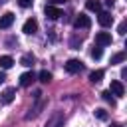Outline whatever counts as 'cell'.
<instances>
[{
	"label": "cell",
	"instance_id": "obj_1",
	"mask_svg": "<svg viewBox=\"0 0 127 127\" xmlns=\"http://www.w3.org/2000/svg\"><path fill=\"white\" fill-rule=\"evenodd\" d=\"M64 113L62 111H54L50 117H48V123H46V127H64Z\"/></svg>",
	"mask_w": 127,
	"mask_h": 127
},
{
	"label": "cell",
	"instance_id": "obj_2",
	"mask_svg": "<svg viewBox=\"0 0 127 127\" xmlns=\"http://www.w3.org/2000/svg\"><path fill=\"white\" fill-rule=\"evenodd\" d=\"M46 107V99H42V97H38L36 99V105L30 109V113H26V119H36L40 113H42V109Z\"/></svg>",
	"mask_w": 127,
	"mask_h": 127
},
{
	"label": "cell",
	"instance_id": "obj_3",
	"mask_svg": "<svg viewBox=\"0 0 127 127\" xmlns=\"http://www.w3.org/2000/svg\"><path fill=\"white\" fill-rule=\"evenodd\" d=\"M64 67H65L67 73H79V71L83 69V64H81L79 60H67Z\"/></svg>",
	"mask_w": 127,
	"mask_h": 127
},
{
	"label": "cell",
	"instance_id": "obj_4",
	"mask_svg": "<svg viewBox=\"0 0 127 127\" xmlns=\"http://www.w3.org/2000/svg\"><path fill=\"white\" fill-rule=\"evenodd\" d=\"M109 91H111V95H117V97H123V95H125V87H123V83H121L119 79H113V81H111Z\"/></svg>",
	"mask_w": 127,
	"mask_h": 127
},
{
	"label": "cell",
	"instance_id": "obj_5",
	"mask_svg": "<svg viewBox=\"0 0 127 127\" xmlns=\"http://www.w3.org/2000/svg\"><path fill=\"white\" fill-rule=\"evenodd\" d=\"M44 12H46V16H48L50 20H58V18L62 16V10H60L58 6H54V4H48V6L44 8Z\"/></svg>",
	"mask_w": 127,
	"mask_h": 127
},
{
	"label": "cell",
	"instance_id": "obj_6",
	"mask_svg": "<svg viewBox=\"0 0 127 127\" xmlns=\"http://www.w3.org/2000/svg\"><path fill=\"white\" fill-rule=\"evenodd\" d=\"M73 26L79 30V28H89L91 26V20H89V16H85V14H77V18L73 20Z\"/></svg>",
	"mask_w": 127,
	"mask_h": 127
},
{
	"label": "cell",
	"instance_id": "obj_7",
	"mask_svg": "<svg viewBox=\"0 0 127 127\" xmlns=\"http://www.w3.org/2000/svg\"><path fill=\"white\" fill-rule=\"evenodd\" d=\"M22 32H24V34H36V32H38V22H36L34 18H28V20L24 22V26H22Z\"/></svg>",
	"mask_w": 127,
	"mask_h": 127
},
{
	"label": "cell",
	"instance_id": "obj_8",
	"mask_svg": "<svg viewBox=\"0 0 127 127\" xmlns=\"http://www.w3.org/2000/svg\"><path fill=\"white\" fill-rule=\"evenodd\" d=\"M111 44V34H107V32H99V34H95V46H109Z\"/></svg>",
	"mask_w": 127,
	"mask_h": 127
},
{
	"label": "cell",
	"instance_id": "obj_9",
	"mask_svg": "<svg viewBox=\"0 0 127 127\" xmlns=\"http://www.w3.org/2000/svg\"><path fill=\"white\" fill-rule=\"evenodd\" d=\"M14 97H16V89H14V87H8V89L2 91V97H0V99H2L4 105H10V103L14 101Z\"/></svg>",
	"mask_w": 127,
	"mask_h": 127
},
{
	"label": "cell",
	"instance_id": "obj_10",
	"mask_svg": "<svg viewBox=\"0 0 127 127\" xmlns=\"http://www.w3.org/2000/svg\"><path fill=\"white\" fill-rule=\"evenodd\" d=\"M12 24H14V14H12V12H6V14H2V16H0V30L10 28Z\"/></svg>",
	"mask_w": 127,
	"mask_h": 127
},
{
	"label": "cell",
	"instance_id": "obj_11",
	"mask_svg": "<svg viewBox=\"0 0 127 127\" xmlns=\"http://www.w3.org/2000/svg\"><path fill=\"white\" fill-rule=\"evenodd\" d=\"M99 16H97V22L103 26V28H107V26H111L113 24V16L109 14V12H97Z\"/></svg>",
	"mask_w": 127,
	"mask_h": 127
},
{
	"label": "cell",
	"instance_id": "obj_12",
	"mask_svg": "<svg viewBox=\"0 0 127 127\" xmlns=\"http://www.w3.org/2000/svg\"><path fill=\"white\" fill-rule=\"evenodd\" d=\"M36 79V75H34V71H26V73H22L20 75V85L22 87H28V85H32V81Z\"/></svg>",
	"mask_w": 127,
	"mask_h": 127
},
{
	"label": "cell",
	"instance_id": "obj_13",
	"mask_svg": "<svg viewBox=\"0 0 127 127\" xmlns=\"http://www.w3.org/2000/svg\"><path fill=\"white\" fill-rule=\"evenodd\" d=\"M103 75H105L103 69H93V71L89 73V81H91V83H99V81L103 79Z\"/></svg>",
	"mask_w": 127,
	"mask_h": 127
},
{
	"label": "cell",
	"instance_id": "obj_14",
	"mask_svg": "<svg viewBox=\"0 0 127 127\" xmlns=\"http://www.w3.org/2000/svg\"><path fill=\"white\" fill-rule=\"evenodd\" d=\"M85 8L89 12H101V2L99 0H87L85 2Z\"/></svg>",
	"mask_w": 127,
	"mask_h": 127
},
{
	"label": "cell",
	"instance_id": "obj_15",
	"mask_svg": "<svg viewBox=\"0 0 127 127\" xmlns=\"http://www.w3.org/2000/svg\"><path fill=\"white\" fill-rule=\"evenodd\" d=\"M12 65H14V60L10 56H0V67L2 69H10Z\"/></svg>",
	"mask_w": 127,
	"mask_h": 127
},
{
	"label": "cell",
	"instance_id": "obj_16",
	"mask_svg": "<svg viewBox=\"0 0 127 127\" xmlns=\"http://www.w3.org/2000/svg\"><path fill=\"white\" fill-rule=\"evenodd\" d=\"M34 62H36L34 54H24V56H22V60H20V64H22V65H26V67L34 65Z\"/></svg>",
	"mask_w": 127,
	"mask_h": 127
},
{
	"label": "cell",
	"instance_id": "obj_17",
	"mask_svg": "<svg viewBox=\"0 0 127 127\" xmlns=\"http://www.w3.org/2000/svg\"><path fill=\"white\" fill-rule=\"evenodd\" d=\"M38 79H40L42 83H50V81H52V73H50L48 69H42V71L38 73Z\"/></svg>",
	"mask_w": 127,
	"mask_h": 127
},
{
	"label": "cell",
	"instance_id": "obj_18",
	"mask_svg": "<svg viewBox=\"0 0 127 127\" xmlns=\"http://www.w3.org/2000/svg\"><path fill=\"white\" fill-rule=\"evenodd\" d=\"M101 56H103V48H101V46H93V48H91V58H93V60H99Z\"/></svg>",
	"mask_w": 127,
	"mask_h": 127
},
{
	"label": "cell",
	"instance_id": "obj_19",
	"mask_svg": "<svg viewBox=\"0 0 127 127\" xmlns=\"http://www.w3.org/2000/svg\"><path fill=\"white\" fill-rule=\"evenodd\" d=\"M121 62H125V52H117L111 56V64H121Z\"/></svg>",
	"mask_w": 127,
	"mask_h": 127
},
{
	"label": "cell",
	"instance_id": "obj_20",
	"mask_svg": "<svg viewBox=\"0 0 127 127\" xmlns=\"http://www.w3.org/2000/svg\"><path fill=\"white\" fill-rule=\"evenodd\" d=\"M101 97H103V99H105L111 107H115V97L111 95V91H109V89H107V91H103V93H101Z\"/></svg>",
	"mask_w": 127,
	"mask_h": 127
},
{
	"label": "cell",
	"instance_id": "obj_21",
	"mask_svg": "<svg viewBox=\"0 0 127 127\" xmlns=\"http://www.w3.org/2000/svg\"><path fill=\"white\" fill-rule=\"evenodd\" d=\"M93 113H95V117H97V119H101V121H105V119H107V113H105V109H95Z\"/></svg>",
	"mask_w": 127,
	"mask_h": 127
},
{
	"label": "cell",
	"instance_id": "obj_22",
	"mask_svg": "<svg viewBox=\"0 0 127 127\" xmlns=\"http://www.w3.org/2000/svg\"><path fill=\"white\" fill-rule=\"evenodd\" d=\"M18 4H20L22 8H30V6H32V0H18Z\"/></svg>",
	"mask_w": 127,
	"mask_h": 127
},
{
	"label": "cell",
	"instance_id": "obj_23",
	"mask_svg": "<svg viewBox=\"0 0 127 127\" xmlns=\"http://www.w3.org/2000/svg\"><path fill=\"white\" fill-rule=\"evenodd\" d=\"M125 30H127V24H125V22H121V24H119V28H117V32L123 36V34H125Z\"/></svg>",
	"mask_w": 127,
	"mask_h": 127
},
{
	"label": "cell",
	"instance_id": "obj_24",
	"mask_svg": "<svg viewBox=\"0 0 127 127\" xmlns=\"http://www.w3.org/2000/svg\"><path fill=\"white\" fill-rule=\"evenodd\" d=\"M65 0H50V4H54V6H60V4H64Z\"/></svg>",
	"mask_w": 127,
	"mask_h": 127
},
{
	"label": "cell",
	"instance_id": "obj_25",
	"mask_svg": "<svg viewBox=\"0 0 127 127\" xmlns=\"http://www.w3.org/2000/svg\"><path fill=\"white\" fill-rule=\"evenodd\" d=\"M105 4H107L109 8H113V4H115V0H105Z\"/></svg>",
	"mask_w": 127,
	"mask_h": 127
},
{
	"label": "cell",
	"instance_id": "obj_26",
	"mask_svg": "<svg viewBox=\"0 0 127 127\" xmlns=\"http://www.w3.org/2000/svg\"><path fill=\"white\" fill-rule=\"evenodd\" d=\"M4 79H6V75H4V71H0V83H2Z\"/></svg>",
	"mask_w": 127,
	"mask_h": 127
},
{
	"label": "cell",
	"instance_id": "obj_27",
	"mask_svg": "<svg viewBox=\"0 0 127 127\" xmlns=\"http://www.w3.org/2000/svg\"><path fill=\"white\" fill-rule=\"evenodd\" d=\"M111 127H121V125L119 123H111Z\"/></svg>",
	"mask_w": 127,
	"mask_h": 127
},
{
	"label": "cell",
	"instance_id": "obj_28",
	"mask_svg": "<svg viewBox=\"0 0 127 127\" xmlns=\"http://www.w3.org/2000/svg\"><path fill=\"white\" fill-rule=\"evenodd\" d=\"M0 4H2V0H0Z\"/></svg>",
	"mask_w": 127,
	"mask_h": 127
}]
</instances>
